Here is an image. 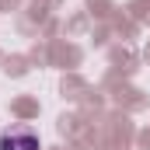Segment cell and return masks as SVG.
I'll return each instance as SVG.
<instances>
[{"mask_svg":"<svg viewBox=\"0 0 150 150\" xmlns=\"http://www.w3.org/2000/svg\"><path fill=\"white\" fill-rule=\"evenodd\" d=\"M0 150H42V140H38L35 129L28 126H14L0 136Z\"/></svg>","mask_w":150,"mask_h":150,"instance_id":"cell-1","label":"cell"}]
</instances>
